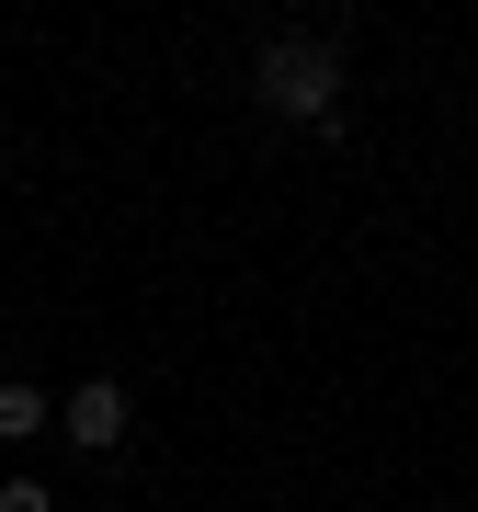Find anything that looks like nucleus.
<instances>
[{
  "instance_id": "obj_3",
  "label": "nucleus",
  "mask_w": 478,
  "mask_h": 512,
  "mask_svg": "<svg viewBox=\"0 0 478 512\" xmlns=\"http://www.w3.org/2000/svg\"><path fill=\"white\" fill-rule=\"evenodd\" d=\"M0 433H12V444H23V433H46V387H35V376L0 387Z\"/></svg>"
},
{
  "instance_id": "obj_4",
  "label": "nucleus",
  "mask_w": 478,
  "mask_h": 512,
  "mask_svg": "<svg viewBox=\"0 0 478 512\" xmlns=\"http://www.w3.org/2000/svg\"><path fill=\"white\" fill-rule=\"evenodd\" d=\"M0 512H57V501L35 490V478H12V490H0Z\"/></svg>"
},
{
  "instance_id": "obj_1",
  "label": "nucleus",
  "mask_w": 478,
  "mask_h": 512,
  "mask_svg": "<svg viewBox=\"0 0 478 512\" xmlns=\"http://www.w3.org/2000/svg\"><path fill=\"white\" fill-rule=\"evenodd\" d=\"M262 103L296 114V126H342V57H331V46H308V35L262 46Z\"/></svg>"
},
{
  "instance_id": "obj_2",
  "label": "nucleus",
  "mask_w": 478,
  "mask_h": 512,
  "mask_svg": "<svg viewBox=\"0 0 478 512\" xmlns=\"http://www.w3.org/2000/svg\"><path fill=\"white\" fill-rule=\"evenodd\" d=\"M126 421H137V410H126V387H114V376H80V387H69V410H57V433H69L80 456H114V444H126Z\"/></svg>"
}]
</instances>
